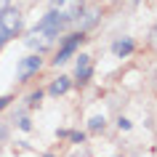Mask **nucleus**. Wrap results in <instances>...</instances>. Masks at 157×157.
<instances>
[{
    "label": "nucleus",
    "mask_w": 157,
    "mask_h": 157,
    "mask_svg": "<svg viewBox=\"0 0 157 157\" xmlns=\"http://www.w3.org/2000/svg\"><path fill=\"white\" fill-rule=\"evenodd\" d=\"M61 27H64V21H61L53 11L45 13V16L40 19V24L27 35V45H29V48H37V51L53 45V40L59 37V29H61Z\"/></svg>",
    "instance_id": "obj_1"
},
{
    "label": "nucleus",
    "mask_w": 157,
    "mask_h": 157,
    "mask_svg": "<svg viewBox=\"0 0 157 157\" xmlns=\"http://www.w3.org/2000/svg\"><path fill=\"white\" fill-rule=\"evenodd\" d=\"M53 13L64 24H69L83 13V0H53Z\"/></svg>",
    "instance_id": "obj_2"
},
{
    "label": "nucleus",
    "mask_w": 157,
    "mask_h": 157,
    "mask_svg": "<svg viewBox=\"0 0 157 157\" xmlns=\"http://www.w3.org/2000/svg\"><path fill=\"white\" fill-rule=\"evenodd\" d=\"M0 27H3L8 35H16L19 27H21V13H19L16 8H6L3 13H0Z\"/></svg>",
    "instance_id": "obj_3"
},
{
    "label": "nucleus",
    "mask_w": 157,
    "mask_h": 157,
    "mask_svg": "<svg viewBox=\"0 0 157 157\" xmlns=\"http://www.w3.org/2000/svg\"><path fill=\"white\" fill-rule=\"evenodd\" d=\"M80 40H83V35H80V32H77V35H72V37H69V40L64 43V48L59 51V56L53 59V64H56V67H59V64H64L67 59H69V56H72V53H75V48L80 45Z\"/></svg>",
    "instance_id": "obj_4"
},
{
    "label": "nucleus",
    "mask_w": 157,
    "mask_h": 157,
    "mask_svg": "<svg viewBox=\"0 0 157 157\" xmlns=\"http://www.w3.org/2000/svg\"><path fill=\"white\" fill-rule=\"evenodd\" d=\"M40 69V59L37 56H29V59H21V64H19V77L24 80V77H29L32 72H37Z\"/></svg>",
    "instance_id": "obj_5"
},
{
    "label": "nucleus",
    "mask_w": 157,
    "mask_h": 157,
    "mask_svg": "<svg viewBox=\"0 0 157 157\" xmlns=\"http://www.w3.org/2000/svg\"><path fill=\"white\" fill-rule=\"evenodd\" d=\"M75 75H77V80H80V83H85V80L91 77V59H88V56H77Z\"/></svg>",
    "instance_id": "obj_6"
},
{
    "label": "nucleus",
    "mask_w": 157,
    "mask_h": 157,
    "mask_svg": "<svg viewBox=\"0 0 157 157\" xmlns=\"http://www.w3.org/2000/svg\"><path fill=\"white\" fill-rule=\"evenodd\" d=\"M69 91V77H59L56 83L51 85V93H53V96H61V93H67Z\"/></svg>",
    "instance_id": "obj_7"
},
{
    "label": "nucleus",
    "mask_w": 157,
    "mask_h": 157,
    "mask_svg": "<svg viewBox=\"0 0 157 157\" xmlns=\"http://www.w3.org/2000/svg\"><path fill=\"white\" fill-rule=\"evenodd\" d=\"M131 51H133V43L131 40H117L115 43V53H117V56H128Z\"/></svg>",
    "instance_id": "obj_8"
},
{
    "label": "nucleus",
    "mask_w": 157,
    "mask_h": 157,
    "mask_svg": "<svg viewBox=\"0 0 157 157\" xmlns=\"http://www.w3.org/2000/svg\"><path fill=\"white\" fill-rule=\"evenodd\" d=\"M99 128H104V117H93L91 120V131H99Z\"/></svg>",
    "instance_id": "obj_9"
},
{
    "label": "nucleus",
    "mask_w": 157,
    "mask_h": 157,
    "mask_svg": "<svg viewBox=\"0 0 157 157\" xmlns=\"http://www.w3.org/2000/svg\"><path fill=\"white\" fill-rule=\"evenodd\" d=\"M19 128H21V131H29V128H32V123H29L27 117H21V120H19Z\"/></svg>",
    "instance_id": "obj_10"
},
{
    "label": "nucleus",
    "mask_w": 157,
    "mask_h": 157,
    "mask_svg": "<svg viewBox=\"0 0 157 157\" xmlns=\"http://www.w3.org/2000/svg\"><path fill=\"white\" fill-rule=\"evenodd\" d=\"M117 125H120V128H123V131H131V123H128V120H125V117H120V120H117Z\"/></svg>",
    "instance_id": "obj_11"
},
{
    "label": "nucleus",
    "mask_w": 157,
    "mask_h": 157,
    "mask_svg": "<svg viewBox=\"0 0 157 157\" xmlns=\"http://www.w3.org/2000/svg\"><path fill=\"white\" fill-rule=\"evenodd\" d=\"M40 96H43L40 91H37V93H32V96H29V104H32V107H35V104H37V101H40Z\"/></svg>",
    "instance_id": "obj_12"
},
{
    "label": "nucleus",
    "mask_w": 157,
    "mask_h": 157,
    "mask_svg": "<svg viewBox=\"0 0 157 157\" xmlns=\"http://www.w3.org/2000/svg\"><path fill=\"white\" fill-rule=\"evenodd\" d=\"M8 40V32H6V29H3V27H0V45H3V43Z\"/></svg>",
    "instance_id": "obj_13"
},
{
    "label": "nucleus",
    "mask_w": 157,
    "mask_h": 157,
    "mask_svg": "<svg viewBox=\"0 0 157 157\" xmlns=\"http://www.w3.org/2000/svg\"><path fill=\"white\" fill-rule=\"evenodd\" d=\"M69 136H72V141H77V144H80V141H83V139H85L83 133H69Z\"/></svg>",
    "instance_id": "obj_14"
},
{
    "label": "nucleus",
    "mask_w": 157,
    "mask_h": 157,
    "mask_svg": "<svg viewBox=\"0 0 157 157\" xmlns=\"http://www.w3.org/2000/svg\"><path fill=\"white\" fill-rule=\"evenodd\" d=\"M6 8H8V0H0V13H3Z\"/></svg>",
    "instance_id": "obj_15"
},
{
    "label": "nucleus",
    "mask_w": 157,
    "mask_h": 157,
    "mask_svg": "<svg viewBox=\"0 0 157 157\" xmlns=\"http://www.w3.org/2000/svg\"><path fill=\"white\" fill-rule=\"evenodd\" d=\"M6 104H8V99H6V96H0V109L6 107Z\"/></svg>",
    "instance_id": "obj_16"
},
{
    "label": "nucleus",
    "mask_w": 157,
    "mask_h": 157,
    "mask_svg": "<svg viewBox=\"0 0 157 157\" xmlns=\"http://www.w3.org/2000/svg\"><path fill=\"white\" fill-rule=\"evenodd\" d=\"M152 37H155V40H152V43H155V45H157V29H155V32H152Z\"/></svg>",
    "instance_id": "obj_17"
},
{
    "label": "nucleus",
    "mask_w": 157,
    "mask_h": 157,
    "mask_svg": "<svg viewBox=\"0 0 157 157\" xmlns=\"http://www.w3.org/2000/svg\"><path fill=\"white\" fill-rule=\"evenodd\" d=\"M45 157H53V155H45Z\"/></svg>",
    "instance_id": "obj_18"
}]
</instances>
